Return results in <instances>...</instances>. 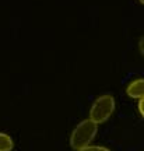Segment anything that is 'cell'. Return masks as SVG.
Returning a JSON list of instances; mask_svg holds the SVG:
<instances>
[{
    "instance_id": "8",
    "label": "cell",
    "mask_w": 144,
    "mask_h": 151,
    "mask_svg": "<svg viewBox=\"0 0 144 151\" xmlns=\"http://www.w3.org/2000/svg\"><path fill=\"white\" fill-rule=\"evenodd\" d=\"M139 3H140V4H143V3H144V0H139Z\"/></svg>"
},
{
    "instance_id": "4",
    "label": "cell",
    "mask_w": 144,
    "mask_h": 151,
    "mask_svg": "<svg viewBox=\"0 0 144 151\" xmlns=\"http://www.w3.org/2000/svg\"><path fill=\"white\" fill-rule=\"evenodd\" d=\"M14 148V141L9 134L0 133V151H11Z\"/></svg>"
},
{
    "instance_id": "2",
    "label": "cell",
    "mask_w": 144,
    "mask_h": 151,
    "mask_svg": "<svg viewBox=\"0 0 144 151\" xmlns=\"http://www.w3.org/2000/svg\"><path fill=\"white\" fill-rule=\"evenodd\" d=\"M115 108H116V101L113 95L111 94H105V95H101L98 97L92 102L90 108V120H92L95 124H101L105 123L108 119L111 118L115 112Z\"/></svg>"
},
{
    "instance_id": "7",
    "label": "cell",
    "mask_w": 144,
    "mask_h": 151,
    "mask_svg": "<svg viewBox=\"0 0 144 151\" xmlns=\"http://www.w3.org/2000/svg\"><path fill=\"white\" fill-rule=\"evenodd\" d=\"M139 52L140 55H144V38H140L139 41Z\"/></svg>"
},
{
    "instance_id": "6",
    "label": "cell",
    "mask_w": 144,
    "mask_h": 151,
    "mask_svg": "<svg viewBox=\"0 0 144 151\" xmlns=\"http://www.w3.org/2000/svg\"><path fill=\"white\" fill-rule=\"evenodd\" d=\"M137 109H139L140 118H144V98L139 99V102H137Z\"/></svg>"
},
{
    "instance_id": "1",
    "label": "cell",
    "mask_w": 144,
    "mask_h": 151,
    "mask_svg": "<svg viewBox=\"0 0 144 151\" xmlns=\"http://www.w3.org/2000/svg\"><path fill=\"white\" fill-rule=\"evenodd\" d=\"M96 133H98V124H95L90 119L81 120L80 123L74 127V130L71 132L70 146L76 151L83 148V147L90 146L92 140L95 139Z\"/></svg>"
},
{
    "instance_id": "3",
    "label": "cell",
    "mask_w": 144,
    "mask_h": 151,
    "mask_svg": "<svg viewBox=\"0 0 144 151\" xmlns=\"http://www.w3.org/2000/svg\"><path fill=\"white\" fill-rule=\"evenodd\" d=\"M126 94L127 97L133 98V99H141L144 98V80L141 77L134 78L127 84L126 87Z\"/></svg>"
},
{
    "instance_id": "5",
    "label": "cell",
    "mask_w": 144,
    "mask_h": 151,
    "mask_svg": "<svg viewBox=\"0 0 144 151\" xmlns=\"http://www.w3.org/2000/svg\"><path fill=\"white\" fill-rule=\"evenodd\" d=\"M77 151H111L108 147H104V146H87V147H83L80 150Z\"/></svg>"
}]
</instances>
